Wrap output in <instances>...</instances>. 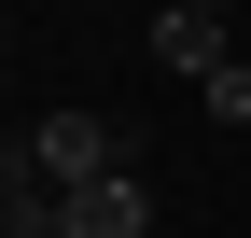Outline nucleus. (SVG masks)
Listing matches in <instances>:
<instances>
[{
  "label": "nucleus",
  "mask_w": 251,
  "mask_h": 238,
  "mask_svg": "<svg viewBox=\"0 0 251 238\" xmlns=\"http://www.w3.org/2000/svg\"><path fill=\"white\" fill-rule=\"evenodd\" d=\"M70 238H153V182H140V168L84 182V196H70Z\"/></svg>",
  "instance_id": "7ed1b4c3"
},
{
  "label": "nucleus",
  "mask_w": 251,
  "mask_h": 238,
  "mask_svg": "<svg viewBox=\"0 0 251 238\" xmlns=\"http://www.w3.org/2000/svg\"><path fill=\"white\" fill-rule=\"evenodd\" d=\"M237 42H251V14H237Z\"/></svg>",
  "instance_id": "423d86ee"
},
{
  "label": "nucleus",
  "mask_w": 251,
  "mask_h": 238,
  "mask_svg": "<svg viewBox=\"0 0 251 238\" xmlns=\"http://www.w3.org/2000/svg\"><path fill=\"white\" fill-rule=\"evenodd\" d=\"M196 14H224V28H237V14H251V0H196Z\"/></svg>",
  "instance_id": "39448f33"
},
{
  "label": "nucleus",
  "mask_w": 251,
  "mask_h": 238,
  "mask_svg": "<svg viewBox=\"0 0 251 238\" xmlns=\"http://www.w3.org/2000/svg\"><path fill=\"white\" fill-rule=\"evenodd\" d=\"M196 98H209V126H251V56H224V70H209Z\"/></svg>",
  "instance_id": "20e7f679"
},
{
  "label": "nucleus",
  "mask_w": 251,
  "mask_h": 238,
  "mask_svg": "<svg viewBox=\"0 0 251 238\" xmlns=\"http://www.w3.org/2000/svg\"><path fill=\"white\" fill-rule=\"evenodd\" d=\"M153 56H168L181 84H209V70L237 56V28H224V14H196V0H168V14H153Z\"/></svg>",
  "instance_id": "f03ea898"
},
{
  "label": "nucleus",
  "mask_w": 251,
  "mask_h": 238,
  "mask_svg": "<svg viewBox=\"0 0 251 238\" xmlns=\"http://www.w3.org/2000/svg\"><path fill=\"white\" fill-rule=\"evenodd\" d=\"M28 154H42L56 196H84V182H112V168H126V126H98V112H42V126H28Z\"/></svg>",
  "instance_id": "f257e3e1"
}]
</instances>
